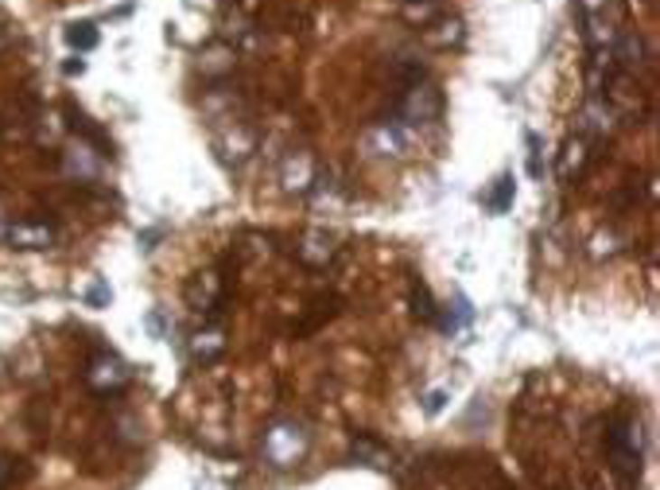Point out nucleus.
I'll use <instances>...</instances> for the list:
<instances>
[{
  "label": "nucleus",
  "mask_w": 660,
  "mask_h": 490,
  "mask_svg": "<svg viewBox=\"0 0 660 490\" xmlns=\"http://www.w3.org/2000/svg\"><path fill=\"white\" fill-rule=\"evenodd\" d=\"M86 300H89V307H106L113 300V292H109L106 280H94V285H89V292H86Z\"/></svg>",
  "instance_id": "20"
},
{
  "label": "nucleus",
  "mask_w": 660,
  "mask_h": 490,
  "mask_svg": "<svg viewBox=\"0 0 660 490\" xmlns=\"http://www.w3.org/2000/svg\"><path fill=\"white\" fill-rule=\"evenodd\" d=\"M5 238L12 250H47L51 241H55V230L47 222H12L5 230Z\"/></svg>",
  "instance_id": "8"
},
{
  "label": "nucleus",
  "mask_w": 660,
  "mask_h": 490,
  "mask_svg": "<svg viewBox=\"0 0 660 490\" xmlns=\"http://www.w3.org/2000/svg\"><path fill=\"white\" fill-rule=\"evenodd\" d=\"M62 35H67V43H70L74 51H94V47H98V40H101V35H98V28H94V24H89V20L67 24V32H62Z\"/></svg>",
  "instance_id": "16"
},
{
  "label": "nucleus",
  "mask_w": 660,
  "mask_h": 490,
  "mask_svg": "<svg viewBox=\"0 0 660 490\" xmlns=\"http://www.w3.org/2000/svg\"><path fill=\"white\" fill-rule=\"evenodd\" d=\"M62 71H67L70 79H74V74H82V71H86V62H82V59H70V62H67V67H62Z\"/></svg>",
  "instance_id": "24"
},
{
  "label": "nucleus",
  "mask_w": 660,
  "mask_h": 490,
  "mask_svg": "<svg viewBox=\"0 0 660 490\" xmlns=\"http://www.w3.org/2000/svg\"><path fill=\"white\" fill-rule=\"evenodd\" d=\"M513 195H516V184H513V175H501V179H497V187L486 195V206H489V211H494V214H505V211H509V206H513Z\"/></svg>",
  "instance_id": "17"
},
{
  "label": "nucleus",
  "mask_w": 660,
  "mask_h": 490,
  "mask_svg": "<svg viewBox=\"0 0 660 490\" xmlns=\"http://www.w3.org/2000/svg\"><path fill=\"white\" fill-rule=\"evenodd\" d=\"M86 382L94 385L98 393H116V390H125V385H128V366L116 354L101 351V354H94V363H89Z\"/></svg>",
  "instance_id": "5"
},
{
  "label": "nucleus",
  "mask_w": 660,
  "mask_h": 490,
  "mask_svg": "<svg viewBox=\"0 0 660 490\" xmlns=\"http://www.w3.org/2000/svg\"><path fill=\"white\" fill-rule=\"evenodd\" d=\"M315 175H319V167H315V160H311L307 152H292L288 164H284V187H288V191H311Z\"/></svg>",
  "instance_id": "9"
},
{
  "label": "nucleus",
  "mask_w": 660,
  "mask_h": 490,
  "mask_svg": "<svg viewBox=\"0 0 660 490\" xmlns=\"http://www.w3.org/2000/svg\"><path fill=\"white\" fill-rule=\"evenodd\" d=\"M587 160H590V140L572 137L563 145V152H560V164H555V172H560V179H575V175H582Z\"/></svg>",
  "instance_id": "10"
},
{
  "label": "nucleus",
  "mask_w": 660,
  "mask_h": 490,
  "mask_svg": "<svg viewBox=\"0 0 660 490\" xmlns=\"http://www.w3.org/2000/svg\"><path fill=\"white\" fill-rule=\"evenodd\" d=\"M349 456H354L358 463H366V467H393V456L377 444V440H369V436H358L354 440V448H349Z\"/></svg>",
  "instance_id": "14"
},
{
  "label": "nucleus",
  "mask_w": 660,
  "mask_h": 490,
  "mask_svg": "<svg viewBox=\"0 0 660 490\" xmlns=\"http://www.w3.org/2000/svg\"><path fill=\"white\" fill-rule=\"evenodd\" d=\"M148 331L155 335V339H163V335H167V327H163V316H160V312H148Z\"/></svg>",
  "instance_id": "23"
},
{
  "label": "nucleus",
  "mask_w": 660,
  "mask_h": 490,
  "mask_svg": "<svg viewBox=\"0 0 660 490\" xmlns=\"http://www.w3.org/2000/svg\"><path fill=\"white\" fill-rule=\"evenodd\" d=\"M579 5H582V16H602L610 0H579Z\"/></svg>",
  "instance_id": "22"
},
{
  "label": "nucleus",
  "mask_w": 660,
  "mask_h": 490,
  "mask_svg": "<svg viewBox=\"0 0 660 490\" xmlns=\"http://www.w3.org/2000/svg\"><path fill=\"white\" fill-rule=\"evenodd\" d=\"M400 125L416 128V125H427L439 118V109H443V94L432 86V82H408L404 94H400Z\"/></svg>",
  "instance_id": "3"
},
{
  "label": "nucleus",
  "mask_w": 660,
  "mask_h": 490,
  "mask_svg": "<svg viewBox=\"0 0 660 490\" xmlns=\"http://www.w3.org/2000/svg\"><path fill=\"white\" fill-rule=\"evenodd\" d=\"M303 456H307V429H303V424L280 420V424H272V429L265 432V459L272 463V467L288 471Z\"/></svg>",
  "instance_id": "2"
},
{
  "label": "nucleus",
  "mask_w": 660,
  "mask_h": 490,
  "mask_svg": "<svg viewBox=\"0 0 660 490\" xmlns=\"http://www.w3.org/2000/svg\"><path fill=\"white\" fill-rule=\"evenodd\" d=\"M610 125H614V109L606 106L602 94H590L587 106H582V113H579V137L582 140L606 137V133H610Z\"/></svg>",
  "instance_id": "7"
},
{
  "label": "nucleus",
  "mask_w": 660,
  "mask_h": 490,
  "mask_svg": "<svg viewBox=\"0 0 660 490\" xmlns=\"http://www.w3.org/2000/svg\"><path fill=\"white\" fill-rule=\"evenodd\" d=\"M447 405V393L443 390H435V393H427V401H423V409H427V417H435L439 409Z\"/></svg>",
  "instance_id": "21"
},
{
  "label": "nucleus",
  "mask_w": 660,
  "mask_h": 490,
  "mask_svg": "<svg viewBox=\"0 0 660 490\" xmlns=\"http://www.w3.org/2000/svg\"><path fill=\"white\" fill-rule=\"evenodd\" d=\"M606 451H610V471L614 479L633 490L641 483V424L633 417H621L610 424V436H606Z\"/></svg>",
  "instance_id": "1"
},
{
  "label": "nucleus",
  "mask_w": 660,
  "mask_h": 490,
  "mask_svg": "<svg viewBox=\"0 0 660 490\" xmlns=\"http://www.w3.org/2000/svg\"><path fill=\"white\" fill-rule=\"evenodd\" d=\"M366 148L373 156H393V160H404L408 148H412V128L400 125V121H377L366 133Z\"/></svg>",
  "instance_id": "4"
},
{
  "label": "nucleus",
  "mask_w": 660,
  "mask_h": 490,
  "mask_svg": "<svg viewBox=\"0 0 660 490\" xmlns=\"http://www.w3.org/2000/svg\"><path fill=\"white\" fill-rule=\"evenodd\" d=\"M334 257V241L322 234V230H311V234L303 238V245H300V261H307V265H315V269H322Z\"/></svg>",
  "instance_id": "13"
},
{
  "label": "nucleus",
  "mask_w": 660,
  "mask_h": 490,
  "mask_svg": "<svg viewBox=\"0 0 660 490\" xmlns=\"http://www.w3.org/2000/svg\"><path fill=\"white\" fill-rule=\"evenodd\" d=\"M540 152H544L540 137H536V133H528V175H533V179H540V175H544V160H540Z\"/></svg>",
  "instance_id": "19"
},
{
  "label": "nucleus",
  "mask_w": 660,
  "mask_h": 490,
  "mask_svg": "<svg viewBox=\"0 0 660 490\" xmlns=\"http://www.w3.org/2000/svg\"><path fill=\"white\" fill-rule=\"evenodd\" d=\"M470 319H474L470 300H466V296H455V307H447L443 319H439V327H443L447 335H455V331H462L466 324H470Z\"/></svg>",
  "instance_id": "15"
},
{
  "label": "nucleus",
  "mask_w": 660,
  "mask_h": 490,
  "mask_svg": "<svg viewBox=\"0 0 660 490\" xmlns=\"http://www.w3.org/2000/svg\"><path fill=\"white\" fill-rule=\"evenodd\" d=\"M222 351H226V335H222V327H202L199 335H194L191 339V354L199 358V363H218V358H222Z\"/></svg>",
  "instance_id": "11"
},
{
  "label": "nucleus",
  "mask_w": 660,
  "mask_h": 490,
  "mask_svg": "<svg viewBox=\"0 0 660 490\" xmlns=\"http://www.w3.org/2000/svg\"><path fill=\"white\" fill-rule=\"evenodd\" d=\"M462 20L459 16H439V20H427L423 28V40L432 47H451V43H462Z\"/></svg>",
  "instance_id": "12"
},
{
  "label": "nucleus",
  "mask_w": 660,
  "mask_h": 490,
  "mask_svg": "<svg viewBox=\"0 0 660 490\" xmlns=\"http://www.w3.org/2000/svg\"><path fill=\"white\" fill-rule=\"evenodd\" d=\"M187 300L194 304V312H202V316H218L222 312V304H226V292H222V280H218L214 273H199L191 280V288H187Z\"/></svg>",
  "instance_id": "6"
},
{
  "label": "nucleus",
  "mask_w": 660,
  "mask_h": 490,
  "mask_svg": "<svg viewBox=\"0 0 660 490\" xmlns=\"http://www.w3.org/2000/svg\"><path fill=\"white\" fill-rule=\"evenodd\" d=\"M412 312H416V319H423V324H435L439 319V307L432 300V292H427V285L412 288Z\"/></svg>",
  "instance_id": "18"
}]
</instances>
